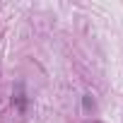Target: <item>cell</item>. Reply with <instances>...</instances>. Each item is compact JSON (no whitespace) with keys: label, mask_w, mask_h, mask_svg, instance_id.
Returning <instances> with one entry per match:
<instances>
[{"label":"cell","mask_w":123,"mask_h":123,"mask_svg":"<svg viewBox=\"0 0 123 123\" xmlns=\"http://www.w3.org/2000/svg\"><path fill=\"white\" fill-rule=\"evenodd\" d=\"M82 106H85V111L94 109V99H92V94H85V97H82Z\"/></svg>","instance_id":"cell-1"}]
</instances>
